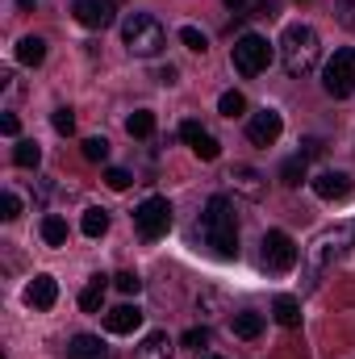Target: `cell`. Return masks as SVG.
I'll return each instance as SVG.
<instances>
[{
	"label": "cell",
	"instance_id": "cell-25",
	"mask_svg": "<svg viewBox=\"0 0 355 359\" xmlns=\"http://www.w3.org/2000/svg\"><path fill=\"white\" fill-rule=\"evenodd\" d=\"M13 163H17V168H38V163H42V147L29 142V138H21V142L13 147Z\"/></svg>",
	"mask_w": 355,
	"mask_h": 359
},
{
	"label": "cell",
	"instance_id": "cell-37",
	"mask_svg": "<svg viewBox=\"0 0 355 359\" xmlns=\"http://www.w3.org/2000/svg\"><path fill=\"white\" fill-rule=\"evenodd\" d=\"M314 155H322V142L318 138H305L301 142V159H314Z\"/></svg>",
	"mask_w": 355,
	"mask_h": 359
},
{
	"label": "cell",
	"instance_id": "cell-26",
	"mask_svg": "<svg viewBox=\"0 0 355 359\" xmlns=\"http://www.w3.org/2000/svg\"><path fill=\"white\" fill-rule=\"evenodd\" d=\"M188 351H196V355H205V347H213V330L209 326H192V330H184V339H180Z\"/></svg>",
	"mask_w": 355,
	"mask_h": 359
},
{
	"label": "cell",
	"instance_id": "cell-8",
	"mask_svg": "<svg viewBox=\"0 0 355 359\" xmlns=\"http://www.w3.org/2000/svg\"><path fill=\"white\" fill-rule=\"evenodd\" d=\"M260 264L272 276H284V271L297 268V243L284 234V230H267L264 234V251H260Z\"/></svg>",
	"mask_w": 355,
	"mask_h": 359
},
{
	"label": "cell",
	"instance_id": "cell-20",
	"mask_svg": "<svg viewBox=\"0 0 355 359\" xmlns=\"http://www.w3.org/2000/svg\"><path fill=\"white\" fill-rule=\"evenodd\" d=\"M46 59V42L42 38H34V34H25L21 42H17V63H25V67H38Z\"/></svg>",
	"mask_w": 355,
	"mask_h": 359
},
{
	"label": "cell",
	"instance_id": "cell-4",
	"mask_svg": "<svg viewBox=\"0 0 355 359\" xmlns=\"http://www.w3.org/2000/svg\"><path fill=\"white\" fill-rule=\"evenodd\" d=\"M121 42H126V50L134 59H155V55H163L168 34H163V25L151 13H130L121 21Z\"/></svg>",
	"mask_w": 355,
	"mask_h": 359
},
{
	"label": "cell",
	"instance_id": "cell-22",
	"mask_svg": "<svg viewBox=\"0 0 355 359\" xmlns=\"http://www.w3.org/2000/svg\"><path fill=\"white\" fill-rule=\"evenodd\" d=\"M272 313H276V322L280 326H301V301L297 297H276V305H272Z\"/></svg>",
	"mask_w": 355,
	"mask_h": 359
},
{
	"label": "cell",
	"instance_id": "cell-42",
	"mask_svg": "<svg viewBox=\"0 0 355 359\" xmlns=\"http://www.w3.org/2000/svg\"><path fill=\"white\" fill-rule=\"evenodd\" d=\"M109 4H121V0H109Z\"/></svg>",
	"mask_w": 355,
	"mask_h": 359
},
{
	"label": "cell",
	"instance_id": "cell-3",
	"mask_svg": "<svg viewBox=\"0 0 355 359\" xmlns=\"http://www.w3.org/2000/svg\"><path fill=\"white\" fill-rule=\"evenodd\" d=\"M318 55H322V42H318V29L314 25L297 21V25L284 29V38H280V63H284V72L293 80H305L318 67Z\"/></svg>",
	"mask_w": 355,
	"mask_h": 359
},
{
	"label": "cell",
	"instance_id": "cell-6",
	"mask_svg": "<svg viewBox=\"0 0 355 359\" xmlns=\"http://www.w3.org/2000/svg\"><path fill=\"white\" fill-rule=\"evenodd\" d=\"M322 88L335 100H343V96L355 92V50L351 46H343V50L330 55V63L322 67Z\"/></svg>",
	"mask_w": 355,
	"mask_h": 359
},
{
	"label": "cell",
	"instance_id": "cell-18",
	"mask_svg": "<svg viewBox=\"0 0 355 359\" xmlns=\"http://www.w3.org/2000/svg\"><path fill=\"white\" fill-rule=\"evenodd\" d=\"M230 330H234V339H260L264 334V313H255V309H243V313H234L230 318Z\"/></svg>",
	"mask_w": 355,
	"mask_h": 359
},
{
	"label": "cell",
	"instance_id": "cell-11",
	"mask_svg": "<svg viewBox=\"0 0 355 359\" xmlns=\"http://www.w3.org/2000/svg\"><path fill=\"white\" fill-rule=\"evenodd\" d=\"M280 130H284V117H280L276 109H260V113H251V121H247V138H251L255 147H272V142L280 138Z\"/></svg>",
	"mask_w": 355,
	"mask_h": 359
},
{
	"label": "cell",
	"instance_id": "cell-24",
	"mask_svg": "<svg viewBox=\"0 0 355 359\" xmlns=\"http://www.w3.org/2000/svg\"><path fill=\"white\" fill-rule=\"evenodd\" d=\"M126 134H130V138H151V134H155V113H147V109L130 113V117H126Z\"/></svg>",
	"mask_w": 355,
	"mask_h": 359
},
{
	"label": "cell",
	"instance_id": "cell-10",
	"mask_svg": "<svg viewBox=\"0 0 355 359\" xmlns=\"http://www.w3.org/2000/svg\"><path fill=\"white\" fill-rule=\"evenodd\" d=\"M180 138H184V142L192 147V155H196V159H205V163H213V159L222 155V142H217L201 121H184V126H180Z\"/></svg>",
	"mask_w": 355,
	"mask_h": 359
},
{
	"label": "cell",
	"instance_id": "cell-35",
	"mask_svg": "<svg viewBox=\"0 0 355 359\" xmlns=\"http://www.w3.org/2000/svg\"><path fill=\"white\" fill-rule=\"evenodd\" d=\"M339 21L347 29H355V0H339Z\"/></svg>",
	"mask_w": 355,
	"mask_h": 359
},
{
	"label": "cell",
	"instance_id": "cell-12",
	"mask_svg": "<svg viewBox=\"0 0 355 359\" xmlns=\"http://www.w3.org/2000/svg\"><path fill=\"white\" fill-rule=\"evenodd\" d=\"M309 188L322 196V201H347L355 192V184L347 172H318V176L309 180Z\"/></svg>",
	"mask_w": 355,
	"mask_h": 359
},
{
	"label": "cell",
	"instance_id": "cell-40",
	"mask_svg": "<svg viewBox=\"0 0 355 359\" xmlns=\"http://www.w3.org/2000/svg\"><path fill=\"white\" fill-rule=\"evenodd\" d=\"M17 4H21V8H29V4H38V0H17Z\"/></svg>",
	"mask_w": 355,
	"mask_h": 359
},
{
	"label": "cell",
	"instance_id": "cell-34",
	"mask_svg": "<svg viewBox=\"0 0 355 359\" xmlns=\"http://www.w3.org/2000/svg\"><path fill=\"white\" fill-rule=\"evenodd\" d=\"M105 184H109L113 192H126V188H130V172H126V168H109V172H105Z\"/></svg>",
	"mask_w": 355,
	"mask_h": 359
},
{
	"label": "cell",
	"instance_id": "cell-33",
	"mask_svg": "<svg viewBox=\"0 0 355 359\" xmlns=\"http://www.w3.org/2000/svg\"><path fill=\"white\" fill-rule=\"evenodd\" d=\"M17 213H21V196H17V192H4V196H0V217L13 222Z\"/></svg>",
	"mask_w": 355,
	"mask_h": 359
},
{
	"label": "cell",
	"instance_id": "cell-13",
	"mask_svg": "<svg viewBox=\"0 0 355 359\" xmlns=\"http://www.w3.org/2000/svg\"><path fill=\"white\" fill-rule=\"evenodd\" d=\"M113 8H117V4H109V0H76V4H72L76 21H80L84 29H105V25H113Z\"/></svg>",
	"mask_w": 355,
	"mask_h": 359
},
{
	"label": "cell",
	"instance_id": "cell-19",
	"mask_svg": "<svg viewBox=\"0 0 355 359\" xmlns=\"http://www.w3.org/2000/svg\"><path fill=\"white\" fill-rule=\"evenodd\" d=\"M105 292H109V276H92L88 284H84V292H80V309L84 313H100Z\"/></svg>",
	"mask_w": 355,
	"mask_h": 359
},
{
	"label": "cell",
	"instance_id": "cell-23",
	"mask_svg": "<svg viewBox=\"0 0 355 359\" xmlns=\"http://www.w3.org/2000/svg\"><path fill=\"white\" fill-rule=\"evenodd\" d=\"M80 230H84L88 238H100V234L109 230V209H100V205L84 209V217H80Z\"/></svg>",
	"mask_w": 355,
	"mask_h": 359
},
{
	"label": "cell",
	"instance_id": "cell-32",
	"mask_svg": "<svg viewBox=\"0 0 355 359\" xmlns=\"http://www.w3.org/2000/svg\"><path fill=\"white\" fill-rule=\"evenodd\" d=\"M51 126H55L59 134H76V113H72V109H55Z\"/></svg>",
	"mask_w": 355,
	"mask_h": 359
},
{
	"label": "cell",
	"instance_id": "cell-28",
	"mask_svg": "<svg viewBox=\"0 0 355 359\" xmlns=\"http://www.w3.org/2000/svg\"><path fill=\"white\" fill-rule=\"evenodd\" d=\"M217 109H222V117H243L247 113V96L243 92H222Z\"/></svg>",
	"mask_w": 355,
	"mask_h": 359
},
{
	"label": "cell",
	"instance_id": "cell-1",
	"mask_svg": "<svg viewBox=\"0 0 355 359\" xmlns=\"http://www.w3.org/2000/svg\"><path fill=\"white\" fill-rule=\"evenodd\" d=\"M355 251V217L351 222H335L326 230H318L305 247V288H314L322 280V271L335 268L343 255Z\"/></svg>",
	"mask_w": 355,
	"mask_h": 359
},
{
	"label": "cell",
	"instance_id": "cell-38",
	"mask_svg": "<svg viewBox=\"0 0 355 359\" xmlns=\"http://www.w3.org/2000/svg\"><path fill=\"white\" fill-rule=\"evenodd\" d=\"M155 80H159V84H176V80H180V72L172 67V63H168V67H159V76H155Z\"/></svg>",
	"mask_w": 355,
	"mask_h": 359
},
{
	"label": "cell",
	"instance_id": "cell-15",
	"mask_svg": "<svg viewBox=\"0 0 355 359\" xmlns=\"http://www.w3.org/2000/svg\"><path fill=\"white\" fill-rule=\"evenodd\" d=\"M138 326H142V309L138 305H117V309L105 313V330L109 334H134Z\"/></svg>",
	"mask_w": 355,
	"mask_h": 359
},
{
	"label": "cell",
	"instance_id": "cell-16",
	"mask_svg": "<svg viewBox=\"0 0 355 359\" xmlns=\"http://www.w3.org/2000/svg\"><path fill=\"white\" fill-rule=\"evenodd\" d=\"M134 359H172V339H168V330H151V334L134 347Z\"/></svg>",
	"mask_w": 355,
	"mask_h": 359
},
{
	"label": "cell",
	"instance_id": "cell-27",
	"mask_svg": "<svg viewBox=\"0 0 355 359\" xmlns=\"http://www.w3.org/2000/svg\"><path fill=\"white\" fill-rule=\"evenodd\" d=\"M305 163H309V159H301V155H293V159H284V163H280V180H284L288 188H297V184L305 180Z\"/></svg>",
	"mask_w": 355,
	"mask_h": 359
},
{
	"label": "cell",
	"instance_id": "cell-21",
	"mask_svg": "<svg viewBox=\"0 0 355 359\" xmlns=\"http://www.w3.org/2000/svg\"><path fill=\"white\" fill-rule=\"evenodd\" d=\"M42 243L46 247H67V222L59 213H46L42 217Z\"/></svg>",
	"mask_w": 355,
	"mask_h": 359
},
{
	"label": "cell",
	"instance_id": "cell-14",
	"mask_svg": "<svg viewBox=\"0 0 355 359\" xmlns=\"http://www.w3.org/2000/svg\"><path fill=\"white\" fill-rule=\"evenodd\" d=\"M55 301H59V284H55V276H46V271L34 276L29 288H25V305H29V309H51Z\"/></svg>",
	"mask_w": 355,
	"mask_h": 359
},
{
	"label": "cell",
	"instance_id": "cell-17",
	"mask_svg": "<svg viewBox=\"0 0 355 359\" xmlns=\"http://www.w3.org/2000/svg\"><path fill=\"white\" fill-rule=\"evenodd\" d=\"M67 359H109V347L96 334H76L67 343Z\"/></svg>",
	"mask_w": 355,
	"mask_h": 359
},
{
	"label": "cell",
	"instance_id": "cell-2",
	"mask_svg": "<svg viewBox=\"0 0 355 359\" xmlns=\"http://www.w3.org/2000/svg\"><path fill=\"white\" fill-rule=\"evenodd\" d=\"M201 243L217 259H239V217L226 196H209V205L201 213Z\"/></svg>",
	"mask_w": 355,
	"mask_h": 359
},
{
	"label": "cell",
	"instance_id": "cell-9",
	"mask_svg": "<svg viewBox=\"0 0 355 359\" xmlns=\"http://www.w3.org/2000/svg\"><path fill=\"white\" fill-rule=\"evenodd\" d=\"M230 188L239 192V196H247V201H264L267 196V176L260 168H247V163H234L230 168Z\"/></svg>",
	"mask_w": 355,
	"mask_h": 359
},
{
	"label": "cell",
	"instance_id": "cell-41",
	"mask_svg": "<svg viewBox=\"0 0 355 359\" xmlns=\"http://www.w3.org/2000/svg\"><path fill=\"white\" fill-rule=\"evenodd\" d=\"M196 359H222V355H209V351H205V355H196Z\"/></svg>",
	"mask_w": 355,
	"mask_h": 359
},
{
	"label": "cell",
	"instance_id": "cell-30",
	"mask_svg": "<svg viewBox=\"0 0 355 359\" xmlns=\"http://www.w3.org/2000/svg\"><path fill=\"white\" fill-rule=\"evenodd\" d=\"M84 159L88 163H105L109 159V138H100V134L96 138H84Z\"/></svg>",
	"mask_w": 355,
	"mask_h": 359
},
{
	"label": "cell",
	"instance_id": "cell-39",
	"mask_svg": "<svg viewBox=\"0 0 355 359\" xmlns=\"http://www.w3.org/2000/svg\"><path fill=\"white\" fill-rule=\"evenodd\" d=\"M226 8H230V13H243V17H247V13H251V0H226Z\"/></svg>",
	"mask_w": 355,
	"mask_h": 359
},
{
	"label": "cell",
	"instance_id": "cell-31",
	"mask_svg": "<svg viewBox=\"0 0 355 359\" xmlns=\"http://www.w3.org/2000/svg\"><path fill=\"white\" fill-rule=\"evenodd\" d=\"M113 288H117V292H126V297H134V292L142 288V280H138L134 271H117V276H113Z\"/></svg>",
	"mask_w": 355,
	"mask_h": 359
},
{
	"label": "cell",
	"instance_id": "cell-36",
	"mask_svg": "<svg viewBox=\"0 0 355 359\" xmlns=\"http://www.w3.org/2000/svg\"><path fill=\"white\" fill-rule=\"evenodd\" d=\"M0 130H4L8 138H17V130H21V121H17V113H4V117H0Z\"/></svg>",
	"mask_w": 355,
	"mask_h": 359
},
{
	"label": "cell",
	"instance_id": "cell-7",
	"mask_svg": "<svg viewBox=\"0 0 355 359\" xmlns=\"http://www.w3.org/2000/svg\"><path fill=\"white\" fill-rule=\"evenodd\" d=\"M134 226H138V234H142L147 243L163 238V234L172 230V205H168V196H147V201L134 209Z\"/></svg>",
	"mask_w": 355,
	"mask_h": 359
},
{
	"label": "cell",
	"instance_id": "cell-5",
	"mask_svg": "<svg viewBox=\"0 0 355 359\" xmlns=\"http://www.w3.org/2000/svg\"><path fill=\"white\" fill-rule=\"evenodd\" d=\"M230 63H234V72L239 76H260L267 72V63H272V42H267L264 34H243L239 42H234V50H230Z\"/></svg>",
	"mask_w": 355,
	"mask_h": 359
},
{
	"label": "cell",
	"instance_id": "cell-29",
	"mask_svg": "<svg viewBox=\"0 0 355 359\" xmlns=\"http://www.w3.org/2000/svg\"><path fill=\"white\" fill-rule=\"evenodd\" d=\"M180 42H184L192 55H205V50H209V38H205L196 25H184V29H180Z\"/></svg>",
	"mask_w": 355,
	"mask_h": 359
}]
</instances>
